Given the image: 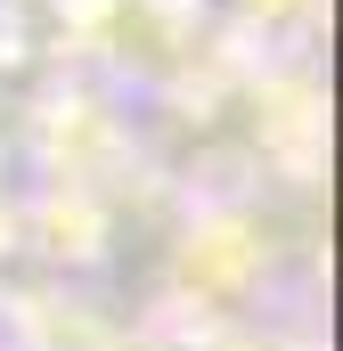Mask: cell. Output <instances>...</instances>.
I'll return each instance as SVG.
<instances>
[]
</instances>
